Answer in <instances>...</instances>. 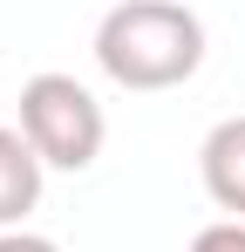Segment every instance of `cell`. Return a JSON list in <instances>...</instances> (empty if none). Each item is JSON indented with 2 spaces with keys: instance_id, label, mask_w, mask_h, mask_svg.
<instances>
[{
  "instance_id": "obj_1",
  "label": "cell",
  "mask_w": 245,
  "mask_h": 252,
  "mask_svg": "<svg viewBox=\"0 0 245 252\" xmlns=\"http://www.w3.org/2000/svg\"><path fill=\"white\" fill-rule=\"evenodd\" d=\"M95 68L129 95L184 89L204 68V21L184 0H116L95 21Z\"/></svg>"
},
{
  "instance_id": "obj_2",
  "label": "cell",
  "mask_w": 245,
  "mask_h": 252,
  "mask_svg": "<svg viewBox=\"0 0 245 252\" xmlns=\"http://www.w3.org/2000/svg\"><path fill=\"white\" fill-rule=\"evenodd\" d=\"M21 136L34 143L48 170H89L109 143V116L75 75L48 68L34 82H21Z\"/></svg>"
},
{
  "instance_id": "obj_3",
  "label": "cell",
  "mask_w": 245,
  "mask_h": 252,
  "mask_svg": "<svg viewBox=\"0 0 245 252\" xmlns=\"http://www.w3.org/2000/svg\"><path fill=\"white\" fill-rule=\"evenodd\" d=\"M198 177L225 218H245V116L211 123V136L198 143Z\"/></svg>"
},
{
  "instance_id": "obj_4",
  "label": "cell",
  "mask_w": 245,
  "mask_h": 252,
  "mask_svg": "<svg viewBox=\"0 0 245 252\" xmlns=\"http://www.w3.org/2000/svg\"><path fill=\"white\" fill-rule=\"evenodd\" d=\"M41 177L48 164L34 157V143L0 123V232H21V218L41 205Z\"/></svg>"
},
{
  "instance_id": "obj_5",
  "label": "cell",
  "mask_w": 245,
  "mask_h": 252,
  "mask_svg": "<svg viewBox=\"0 0 245 252\" xmlns=\"http://www.w3.org/2000/svg\"><path fill=\"white\" fill-rule=\"evenodd\" d=\"M191 252H245V218H218V225H204Z\"/></svg>"
},
{
  "instance_id": "obj_6",
  "label": "cell",
  "mask_w": 245,
  "mask_h": 252,
  "mask_svg": "<svg viewBox=\"0 0 245 252\" xmlns=\"http://www.w3.org/2000/svg\"><path fill=\"white\" fill-rule=\"evenodd\" d=\"M0 252H61V246L41 239V232H0Z\"/></svg>"
}]
</instances>
